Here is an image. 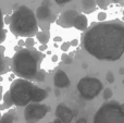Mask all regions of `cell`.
Returning a JSON list of instances; mask_svg holds the SVG:
<instances>
[{
	"mask_svg": "<svg viewBox=\"0 0 124 123\" xmlns=\"http://www.w3.org/2000/svg\"><path fill=\"white\" fill-rule=\"evenodd\" d=\"M56 117L63 123H72L74 115L68 106H65L64 104H59L56 108Z\"/></svg>",
	"mask_w": 124,
	"mask_h": 123,
	"instance_id": "obj_10",
	"label": "cell"
},
{
	"mask_svg": "<svg viewBox=\"0 0 124 123\" xmlns=\"http://www.w3.org/2000/svg\"><path fill=\"white\" fill-rule=\"evenodd\" d=\"M113 2H119V0H112Z\"/></svg>",
	"mask_w": 124,
	"mask_h": 123,
	"instance_id": "obj_39",
	"label": "cell"
},
{
	"mask_svg": "<svg viewBox=\"0 0 124 123\" xmlns=\"http://www.w3.org/2000/svg\"><path fill=\"white\" fill-rule=\"evenodd\" d=\"M48 49V46H47V44L46 45H40V47L38 48V50L40 52H43V51H45V50H47Z\"/></svg>",
	"mask_w": 124,
	"mask_h": 123,
	"instance_id": "obj_28",
	"label": "cell"
},
{
	"mask_svg": "<svg viewBox=\"0 0 124 123\" xmlns=\"http://www.w3.org/2000/svg\"><path fill=\"white\" fill-rule=\"evenodd\" d=\"M10 31L14 36L30 37L36 36L39 32L38 21L35 12H33L27 6H20L12 13Z\"/></svg>",
	"mask_w": 124,
	"mask_h": 123,
	"instance_id": "obj_3",
	"label": "cell"
},
{
	"mask_svg": "<svg viewBox=\"0 0 124 123\" xmlns=\"http://www.w3.org/2000/svg\"><path fill=\"white\" fill-rule=\"evenodd\" d=\"M70 46H71V44L70 43H63V44H61V50L63 52H66L69 49H70Z\"/></svg>",
	"mask_w": 124,
	"mask_h": 123,
	"instance_id": "obj_25",
	"label": "cell"
},
{
	"mask_svg": "<svg viewBox=\"0 0 124 123\" xmlns=\"http://www.w3.org/2000/svg\"><path fill=\"white\" fill-rule=\"evenodd\" d=\"M50 123H63V122H62L60 119H58V118H56V119H54V121H51Z\"/></svg>",
	"mask_w": 124,
	"mask_h": 123,
	"instance_id": "obj_34",
	"label": "cell"
},
{
	"mask_svg": "<svg viewBox=\"0 0 124 123\" xmlns=\"http://www.w3.org/2000/svg\"><path fill=\"white\" fill-rule=\"evenodd\" d=\"M76 87L84 99L92 100L102 91V83L96 77H83L78 81Z\"/></svg>",
	"mask_w": 124,
	"mask_h": 123,
	"instance_id": "obj_6",
	"label": "cell"
},
{
	"mask_svg": "<svg viewBox=\"0 0 124 123\" xmlns=\"http://www.w3.org/2000/svg\"><path fill=\"white\" fill-rule=\"evenodd\" d=\"M35 46V39L33 37H30V38L25 39V47L26 48H34Z\"/></svg>",
	"mask_w": 124,
	"mask_h": 123,
	"instance_id": "obj_20",
	"label": "cell"
},
{
	"mask_svg": "<svg viewBox=\"0 0 124 123\" xmlns=\"http://www.w3.org/2000/svg\"><path fill=\"white\" fill-rule=\"evenodd\" d=\"M36 17L38 21V25L41 28V31H46L49 32V27L50 24L54 23L56 20V15L51 12L49 7H45V6H40L39 8H37L36 12Z\"/></svg>",
	"mask_w": 124,
	"mask_h": 123,
	"instance_id": "obj_8",
	"label": "cell"
},
{
	"mask_svg": "<svg viewBox=\"0 0 124 123\" xmlns=\"http://www.w3.org/2000/svg\"><path fill=\"white\" fill-rule=\"evenodd\" d=\"M97 2L95 0H82V8L85 13H92L96 9Z\"/></svg>",
	"mask_w": 124,
	"mask_h": 123,
	"instance_id": "obj_14",
	"label": "cell"
},
{
	"mask_svg": "<svg viewBox=\"0 0 124 123\" xmlns=\"http://www.w3.org/2000/svg\"><path fill=\"white\" fill-rule=\"evenodd\" d=\"M35 85L31 81L17 78L13 81L9 92L11 94L13 104L16 107H27L32 102V95Z\"/></svg>",
	"mask_w": 124,
	"mask_h": 123,
	"instance_id": "obj_4",
	"label": "cell"
},
{
	"mask_svg": "<svg viewBox=\"0 0 124 123\" xmlns=\"http://www.w3.org/2000/svg\"><path fill=\"white\" fill-rule=\"evenodd\" d=\"M72 123H73V122H72ZM74 123H75V122H74Z\"/></svg>",
	"mask_w": 124,
	"mask_h": 123,
	"instance_id": "obj_40",
	"label": "cell"
},
{
	"mask_svg": "<svg viewBox=\"0 0 124 123\" xmlns=\"http://www.w3.org/2000/svg\"><path fill=\"white\" fill-rule=\"evenodd\" d=\"M54 41H61L62 39H61V37H59V36H58V37H54Z\"/></svg>",
	"mask_w": 124,
	"mask_h": 123,
	"instance_id": "obj_36",
	"label": "cell"
},
{
	"mask_svg": "<svg viewBox=\"0 0 124 123\" xmlns=\"http://www.w3.org/2000/svg\"><path fill=\"white\" fill-rule=\"evenodd\" d=\"M75 123H87V121H86L84 118H81V119H78Z\"/></svg>",
	"mask_w": 124,
	"mask_h": 123,
	"instance_id": "obj_32",
	"label": "cell"
},
{
	"mask_svg": "<svg viewBox=\"0 0 124 123\" xmlns=\"http://www.w3.org/2000/svg\"><path fill=\"white\" fill-rule=\"evenodd\" d=\"M83 48L98 60L116 61L124 54V22L93 23L82 35Z\"/></svg>",
	"mask_w": 124,
	"mask_h": 123,
	"instance_id": "obj_1",
	"label": "cell"
},
{
	"mask_svg": "<svg viewBox=\"0 0 124 123\" xmlns=\"http://www.w3.org/2000/svg\"><path fill=\"white\" fill-rule=\"evenodd\" d=\"M6 35H7V30L6 28H3L2 30V38H1V43H3L4 39H6Z\"/></svg>",
	"mask_w": 124,
	"mask_h": 123,
	"instance_id": "obj_29",
	"label": "cell"
},
{
	"mask_svg": "<svg viewBox=\"0 0 124 123\" xmlns=\"http://www.w3.org/2000/svg\"><path fill=\"white\" fill-rule=\"evenodd\" d=\"M54 84L57 88H66L71 85L70 78L66 75V73L62 70H58L54 76Z\"/></svg>",
	"mask_w": 124,
	"mask_h": 123,
	"instance_id": "obj_11",
	"label": "cell"
},
{
	"mask_svg": "<svg viewBox=\"0 0 124 123\" xmlns=\"http://www.w3.org/2000/svg\"><path fill=\"white\" fill-rule=\"evenodd\" d=\"M58 59H59V57L57 56V54H54V56L51 57V61H52V62H57V61H58Z\"/></svg>",
	"mask_w": 124,
	"mask_h": 123,
	"instance_id": "obj_31",
	"label": "cell"
},
{
	"mask_svg": "<svg viewBox=\"0 0 124 123\" xmlns=\"http://www.w3.org/2000/svg\"><path fill=\"white\" fill-rule=\"evenodd\" d=\"M112 96H113V93H112L111 89L110 88H105V91H103V99L108 100V99H110Z\"/></svg>",
	"mask_w": 124,
	"mask_h": 123,
	"instance_id": "obj_21",
	"label": "cell"
},
{
	"mask_svg": "<svg viewBox=\"0 0 124 123\" xmlns=\"http://www.w3.org/2000/svg\"><path fill=\"white\" fill-rule=\"evenodd\" d=\"M45 76H46V72L44 71V70L40 69L39 70V72L37 73L35 81H36V82H44V81H45Z\"/></svg>",
	"mask_w": 124,
	"mask_h": 123,
	"instance_id": "obj_18",
	"label": "cell"
},
{
	"mask_svg": "<svg viewBox=\"0 0 124 123\" xmlns=\"http://www.w3.org/2000/svg\"><path fill=\"white\" fill-rule=\"evenodd\" d=\"M15 119V111L14 110H9L6 113H3L0 120V123H13Z\"/></svg>",
	"mask_w": 124,
	"mask_h": 123,
	"instance_id": "obj_17",
	"label": "cell"
},
{
	"mask_svg": "<svg viewBox=\"0 0 124 123\" xmlns=\"http://www.w3.org/2000/svg\"><path fill=\"white\" fill-rule=\"evenodd\" d=\"M48 97V92L44 88H40L38 86L34 87V91H33V95H32V102L34 104H39L43 100H45Z\"/></svg>",
	"mask_w": 124,
	"mask_h": 123,
	"instance_id": "obj_12",
	"label": "cell"
},
{
	"mask_svg": "<svg viewBox=\"0 0 124 123\" xmlns=\"http://www.w3.org/2000/svg\"><path fill=\"white\" fill-rule=\"evenodd\" d=\"M36 38L41 45H46L50 39V33L46 31H39L36 35Z\"/></svg>",
	"mask_w": 124,
	"mask_h": 123,
	"instance_id": "obj_15",
	"label": "cell"
},
{
	"mask_svg": "<svg viewBox=\"0 0 124 123\" xmlns=\"http://www.w3.org/2000/svg\"><path fill=\"white\" fill-rule=\"evenodd\" d=\"M17 45L21 46V47H22V46H25V40H22V39H20L19 43H17Z\"/></svg>",
	"mask_w": 124,
	"mask_h": 123,
	"instance_id": "obj_33",
	"label": "cell"
},
{
	"mask_svg": "<svg viewBox=\"0 0 124 123\" xmlns=\"http://www.w3.org/2000/svg\"><path fill=\"white\" fill-rule=\"evenodd\" d=\"M74 27L84 33L88 30V20L85 14L77 15V17L75 19V22H74Z\"/></svg>",
	"mask_w": 124,
	"mask_h": 123,
	"instance_id": "obj_13",
	"label": "cell"
},
{
	"mask_svg": "<svg viewBox=\"0 0 124 123\" xmlns=\"http://www.w3.org/2000/svg\"><path fill=\"white\" fill-rule=\"evenodd\" d=\"M119 73H120V74H124V68H121L120 71H119Z\"/></svg>",
	"mask_w": 124,
	"mask_h": 123,
	"instance_id": "obj_37",
	"label": "cell"
},
{
	"mask_svg": "<svg viewBox=\"0 0 124 123\" xmlns=\"http://www.w3.org/2000/svg\"><path fill=\"white\" fill-rule=\"evenodd\" d=\"M70 44H71V46H77L78 45V40H77V39H73Z\"/></svg>",
	"mask_w": 124,
	"mask_h": 123,
	"instance_id": "obj_30",
	"label": "cell"
},
{
	"mask_svg": "<svg viewBox=\"0 0 124 123\" xmlns=\"http://www.w3.org/2000/svg\"><path fill=\"white\" fill-rule=\"evenodd\" d=\"M54 95H56L57 97H58V96L60 95V88H57L56 91H54Z\"/></svg>",
	"mask_w": 124,
	"mask_h": 123,
	"instance_id": "obj_35",
	"label": "cell"
},
{
	"mask_svg": "<svg viewBox=\"0 0 124 123\" xmlns=\"http://www.w3.org/2000/svg\"><path fill=\"white\" fill-rule=\"evenodd\" d=\"M96 2H97V6H98L100 9L107 8V2H106V0H96Z\"/></svg>",
	"mask_w": 124,
	"mask_h": 123,
	"instance_id": "obj_23",
	"label": "cell"
},
{
	"mask_svg": "<svg viewBox=\"0 0 124 123\" xmlns=\"http://www.w3.org/2000/svg\"><path fill=\"white\" fill-rule=\"evenodd\" d=\"M106 78H107V82L109 83V84H113L114 82V74L113 72L109 71L107 74H106Z\"/></svg>",
	"mask_w": 124,
	"mask_h": 123,
	"instance_id": "obj_22",
	"label": "cell"
},
{
	"mask_svg": "<svg viewBox=\"0 0 124 123\" xmlns=\"http://www.w3.org/2000/svg\"><path fill=\"white\" fill-rule=\"evenodd\" d=\"M121 108H122V111L124 112V104H122V105H121Z\"/></svg>",
	"mask_w": 124,
	"mask_h": 123,
	"instance_id": "obj_38",
	"label": "cell"
},
{
	"mask_svg": "<svg viewBox=\"0 0 124 123\" xmlns=\"http://www.w3.org/2000/svg\"><path fill=\"white\" fill-rule=\"evenodd\" d=\"M61 60L63 61L64 64H71V63H72V61H73V59H72V57H70L68 54H62Z\"/></svg>",
	"mask_w": 124,
	"mask_h": 123,
	"instance_id": "obj_19",
	"label": "cell"
},
{
	"mask_svg": "<svg viewBox=\"0 0 124 123\" xmlns=\"http://www.w3.org/2000/svg\"><path fill=\"white\" fill-rule=\"evenodd\" d=\"M44 59L45 54L36 48H23L12 57L11 70L20 78L35 80Z\"/></svg>",
	"mask_w": 124,
	"mask_h": 123,
	"instance_id": "obj_2",
	"label": "cell"
},
{
	"mask_svg": "<svg viewBox=\"0 0 124 123\" xmlns=\"http://www.w3.org/2000/svg\"><path fill=\"white\" fill-rule=\"evenodd\" d=\"M79 13L77 12L76 10H73V9H70V10L64 11L63 13H61L58 16L56 23L58 24L59 26L63 28H69V27H74V22L75 19L77 17Z\"/></svg>",
	"mask_w": 124,
	"mask_h": 123,
	"instance_id": "obj_9",
	"label": "cell"
},
{
	"mask_svg": "<svg viewBox=\"0 0 124 123\" xmlns=\"http://www.w3.org/2000/svg\"><path fill=\"white\" fill-rule=\"evenodd\" d=\"M98 21L99 22H105V20H106V17H107V14H106V12H99L98 13Z\"/></svg>",
	"mask_w": 124,
	"mask_h": 123,
	"instance_id": "obj_24",
	"label": "cell"
},
{
	"mask_svg": "<svg viewBox=\"0 0 124 123\" xmlns=\"http://www.w3.org/2000/svg\"><path fill=\"white\" fill-rule=\"evenodd\" d=\"M93 123H124V112L118 101L103 104L97 110Z\"/></svg>",
	"mask_w": 124,
	"mask_h": 123,
	"instance_id": "obj_5",
	"label": "cell"
},
{
	"mask_svg": "<svg viewBox=\"0 0 124 123\" xmlns=\"http://www.w3.org/2000/svg\"><path fill=\"white\" fill-rule=\"evenodd\" d=\"M14 106V104H13V100H12V97H11V94L10 92H6V94H4L3 96V99H2V107L1 109L3 110V109H9L10 107Z\"/></svg>",
	"mask_w": 124,
	"mask_h": 123,
	"instance_id": "obj_16",
	"label": "cell"
},
{
	"mask_svg": "<svg viewBox=\"0 0 124 123\" xmlns=\"http://www.w3.org/2000/svg\"><path fill=\"white\" fill-rule=\"evenodd\" d=\"M11 21H12V16H11V15H9V14L4 15V24H6V25H10Z\"/></svg>",
	"mask_w": 124,
	"mask_h": 123,
	"instance_id": "obj_26",
	"label": "cell"
},
{
	"mask_svg": "<svg viewBox=\"0 0 124 123\" xmlns=\"http://www.w3.org/2000/svg\"><path fill=\"white\" fill-rule=\"evenodd\" d=\"M48 111H49V108L46 105L32 102L24 109V119L26 123H36L39 120L44 119Z\"/></svg>",
	"mask_w": 124,
	"mask_h": 123,
	"instance_id": "obj_7",
	"label": "cell"
},
{
	"mask_svg": "<svg viewBox=\"0 0 124 123\" xmlns=\"http://www.w3.org/2000/svg\"><path fill=\"white\" fill-rule=\"evenodd\" d=\"M56 1V3H58L59 6H63L64 3H68V2L72 1V0H54Z\"/></svg>",
	"mask_w": 124,
	"mask_h": 123,
	"instance_id": "obj_27",
	"label": "cell"
}]
</instances>
